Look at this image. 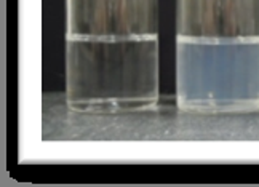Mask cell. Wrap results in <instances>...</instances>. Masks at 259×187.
Instances as JSON below:
<instances>
[{
    "instance_id": "1",
    "label": "cell",
    "mask_w": 259,
    "mask_h": 187,
    "mask_svg": "<svg viewBox=\"0 0 259 187\" xmlns=\"http://www.w3.org/2000/svg\"><path fill=\"white\" fill-rule=\"evenodd\" d=\"M66 103L92 114L155 109L158 35L66 37Z\"/></svg>"
},
{
    "instance_id": "2",
    "label": "cell",
    "mask_w": 259,
    "mask_h": 187,
    "mask_svg": "<svg viewBox=\"0 0 259 187\" xmlns=\"http://www.w3.org/2000/svg\"><path fill=\"white\" fill-rule=\"evenodd\" d=\"M176 104L181 112L202 115L259 112V37L176 35Z\"/></svg>"
},
{
    "instance_id": "4",
    "label": "cell",
    "mask_w": 259,
    "mask_h": 187,
    "mask_svg": "<svg viewBox=\"0 0 259 187\" xmlns=\"http://www.w3.org/2000/svg\"><path fill=\"white\" fill-rule=\"evenodd\" d=\"M176 35L198 40L259 37V0H176Z\"/></svg>"
},
{
    "instance_id": "3",
    "label": "cell",
    "mask_w": 259,
    "mask_h": 187,
    "mask_svg": "<svg viewBox=\"0 0 259 187\" xmlns=\"http://www.w3.org/2000/svg\"><path fill=\"white\" fill-rule=\"evenodd\" d=\"M158 35V0H66V37Z\"/></svg>"
}]
</instances>
